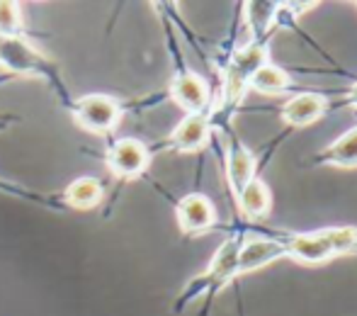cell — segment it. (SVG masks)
<instances>
[{"mask_svg":"<svg viewBox=\"0 0 357 316\" xmlns=\"http://www.w3.org/2000/svg\"><path fill=\"white\" fill-rule=\"evenodd\" d=\"M0 68L13 78H39L56 95V100L68 110L73 95L68 90L63 73L54 59L39 52L27 37L0 39Z\"/></svg>","mask_w":357,"mask_h":316,"instance_id":"cell-1","label":"cell"},{"mask_svg":"<svg viewBox=\"0 0 357 316\" xmlns=\"http://www.w3.org/2000/svg\"><path fill=\"white\" fill-rule=\"evenodd\" d=\"M241 243H243V239L241 236H234V239H226L224 243L216 248L212 263L207 265V270H204L202 275H197V278H192L188 285H185L183 294H180L178 299H175L173 304V312L180 314L188 304H192L197 297H212V294L219 292L221 287H224L226 283H231V280L238 275V250H241Z\"/></svg>","mask_w":357,"mask_h":316,"instance_id":"cell-2","label":"cell"},{"mask_svg":"<svg viewBox=\"0 0 357 316\" xmlns=\"http://www.w3.org/2000/svg\"><path fill=\"white\" fill-rule=\"evenodd\" d=\"M134 105L122 103V100L109 93H88L71 100L68 114H71L75 127L83 129V132L112 139V132L119 127L122 117Z\"/></svg>","mask_w":357,"mask_h":316,"instance_id":"cell-3","label":"cell"},{"mask_svg":"<svg viewBox=\"0 0 357 316\" xmlns=\"http://www.w3.org/2000/svg\"><path fill=\"white\" fill-rule=\"evenodd\" d=\"M98 160H102L105 168L112 173L117 183H132V180L146 178L151 168L155 151L146 142L137 137H117L107 139V146L102 153H93Z\"/></svg>","mask_w":357,"mask_h":316,"instance_id":"cell-4","label":"cell"},{"mask_svg":"<svg viewBox=\"0 0 357 316\" xmlns=\"http://www.w3.org/2000/svg\"><path fill=\"white\" fill-rule=\"evenodd\" d=\"M168 95L178 107H183L188 114H199L209 112V105H212V90H209L207 80L199 73L190 71V68L180 66L175 71L173 80H170Z\"/></svg>","mask_w":357,"mask_h":316,"instance_id":"cell-5","label":"cell"},{"mask_svg":"<svg viewBox=\"0 0 357 316\" xmlns=\"http://www.w3.org/2000/svg\"><path fill=\"white\" fill-rule=\"evenodd\" d=\"M209 137H212L209 112L185 114L178 122V127L170 132V137L165 139V142L155 144L153 151H158V149H173V151H180V153H195L207 146Z\"/></svg>","mask_w":357,"mask_h":316,"instance_id":"cell-6","label":"cell"},{"mask_svg":"<svg viewBox=\"0 0 357 316\" xmlns=\"http://www.w3.org/2000/svg\"><path fill=\"white\" fill-rule=\"evenodd\" d=\"M175 219L185 236H197L216 224L214 202L204 193H188L175 202Z\"/></svg>","mask_w":357,"mask_h":316,"instance_id":"cell-7","label":"cell"},{"mask_svg":"<svg viewBox=\"0 0 357 316\" xmlns=\"http://www.w3.org/2000/svg\"><path fill=\"white\" fill-rule=\"evenodd\" d=\"M105 197H107V185L93 175H80L63 190H59L63 212H90V209H98Z\"/></svg>","mask_w":357,"mask_h":316,"instance_id":"cell-8","label":"cell"},{"mask_svg":"<svg viewBox=\"0 0 357 316\" xmlns=\"http://www.w3.org/2000/svg\"><path fill=\"white\" fill-rule=\"evenodd\" d=\"M287 250L278 239H263V236H250L241 243L238 250V275L255 273V270L265 268V265L275 263V260L284 258Z\"/></svg>","mask_w":357,"mask_h":316,"instance_id":"cell-9","label":"cell"},{"mask_svg":"<svg viewBox=\"0 0 357 316\" xmlns=\"http://www.w3.org/2000/svg\"><path fill=\"white\" fill-rule=\"evenodd\" d=\"M226 178H229V188L234 197H238L241 190L255 178V156L248 146L231 137L229 151H226Z\"/></svg>","mask_w":357,"mask_h":316,"instance_id":"cell-10","label":"cell"},{"mask_svg":"<svg viewBox=\"0 0 357 316\" xmlns=\"http://www.w3.org/2000/svg\"><path fill=\"white\" fill-rule=\"evenodd\" d=\"M275 239L284 246L287 255L301 260V263L319 265L326 263L328 258H333L331 248L326 246V241L319 234H287V236H275Z\"/></svg>","mask_w":357,"mask_h":316,"instance_id":"cell-11","label":"cell"},{"mask_svg":"<svg viewBox=\"0 0 357 316\" xmlns=\"http://www.w3.org/2000/svg\"><path fill=\"white\" fill-rule=\"evenodd\" d=\"M328 110V100L319 93H299L282 107V122L289 127H306L324 117Z\"/></svg>","mask_w":357,"mask_h":316,"instance_id":"cell-12","label":"cell"},{"mask_svg":"<svg viewBox=\"0 0 357 316\" xmlns=\"http://www.w3.org/2000/svg\"><path fill=\"white\" fill-rule=\"evenodd\" d=\"M236 202H238V209L243 212L245 219L258 222V219L268 217L270 204H273V195H270V188L263 183V180L253 178L243 190H241Z\"/></svg>","mask_w":357,"mask_h":316,"instance_id":"cell-13","label":"cell"},{"mask_svg":"<svg viewBox=\"0 0 357 316\" xmlns=\"http://www.w3.org/2000/svg\"><path fill=\"white\" fill-rule=\"evenodd\" d=\"M316 163L338 165V168H357V127L338 137L328 149L316 156Z\"/></svg>","mask_w":357,"mask_h":316,"instance_id":"cell-14","label":"cell"},{"mask_svg":"<svg viewBox=\"0 0 357 316\" xmlns=\"http://www.w3.org/2000/svg\"><path fill=\"white\" fill-rule=\"evenodd\" d=\"M289 85H291L289 73L282 71L280 66H275V63L260 66L248 80V88L258 90V93H263V95H280V93H284Z\"/></svg>","mask_w":357,"mask_h":316,"instance_id":"cell-15","label":"cell"},{"mask_svg":"<svg viewBox=\"0 0 357 316\" xmlns=\"http://www.w3.org/2000/svg\"><path fill=\"white\" fill-rule=\"evenodd\" d=\"M278 5L280 3H245V22L248 29L253 32L250 42H263V34L270 32L275 22V15H278Z\"/></svg>","mask_w":357,"mask_h":316,"instance_id":"cell-16","label":"cell"},{"mask_svg":"<svg viewBox=\"0 0 357 316\" xmlns=\"http://www.w3.org/2000/svg\"><path fill=\"white\" fill-rule=\"evenodd\" d=\"M0 193L10 195L15 200H24V202H34V204H42L47 209H56V212H63L61 207V200H59V193H42V190H29L22 188V185L13 183V180H5L0 178Z\"/></svg>","mask_w":357,"mask_h":316,"instance_id":"cell-17","label":"cell"},{"mask_svg":"<svg viewBox=\"0 0 357 316\" xmlns=\"http://www.w3.org/2000/svg\"><path fill=\"white\" fill-rule=\"evenodd\" d=\"M24 37V13L15 0H0V39Z\"/></svg>","mask_w":357,"mask_h":316,"instance_id":"cell-18","label":"cell"},{"mask_svg":"<svg viewBox=\"0 0 357 316\" xmlns=\"http://www.w3.org/2000/svg\"><path fill=\"white\" fill-rule=\"evenodd\" d=\"M321 239L326 241V246L331 248V253H353L357 250V229L355 227H328L316 232Z\"/></svg>","mask_w":357,"mask_h":316,"instance_id":"cell-19","label":"cell"},{"mask_svg":"<svg viewBox=\"0 0 357 316\" xmlns=\"http://www.w3.org/2000/svg\"><path fill=\"white\" fill-rule=\"evenodd\" d=\"M22 122V117H17V114L13 112H0V132H8L10 127H15V124Z\"/></svg>","mask_w":357,"mask_h":316,"instance_id":"cell-20","label":"cell"},{"mask_svg":"<svg viewBox=\"0 0 357 316\" xmlns=\"http://www.w3.org/2000/svg\"><path fill=\"white\" fill-rule=\"evenodd\" d=\"M348 103H350V105H355V107H357V83L353 85V88H350V93H348Z\"/></svg>","mask_w":357,"mask_h":316,"instance_id":"cell-21","label":"cell"}]
</instances>
